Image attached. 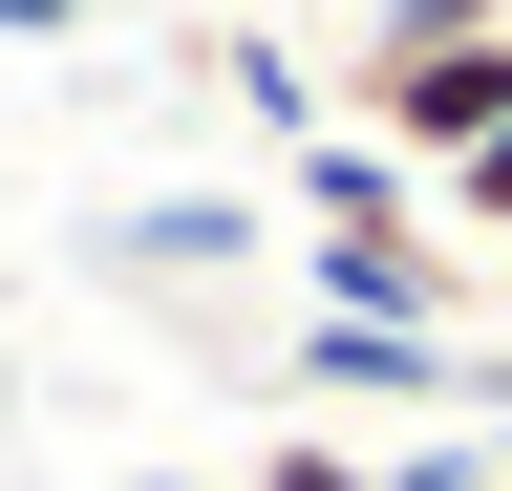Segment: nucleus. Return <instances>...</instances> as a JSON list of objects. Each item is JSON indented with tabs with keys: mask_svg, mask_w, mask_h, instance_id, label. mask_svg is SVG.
<instances>
[{
	"mask_svg": "<svg viewBox=\"0 0 512 491\" xmlns=\"http://www.w3.org/2000/svg\"><path fill=\"white\" fill-rule=\"evenodd\" d=\"M299 299L320 321H448L470 278H448V235H299Z\"/></svg>",
	"mask_w": 512,
	"mask_h": 491,
	"instance_id": "nucleus-2",
	"label": "nucleus"
},
{
	"mask_svg": "<svg viewBox=\"0 0 512 491\" xmlns=\"http://www.w3.org/2000/svg\"><path fill=\"white\" fill-rule=\"evenodd\" d=\"M448 235H512V129H491L470 171H448Z\"/></svg>",
	"mask_w": 512,
	"mask_h": 491,
	"instance_id": "nucleus-5",
	"label": "nucleus"
},
{
	"mask_svg": "<svg viewBox=\"0 0 512 491\" xmlns=\"http://www.w3.org/2000/svg\"><path fill=\"white\" fill-rule=\"evenodd\" d=\"M363 129L448 193V171L512 129V0H491V22H448V43H363Z\"/></svg>",
	"mask_w": 512,
	"mask_h": 491,
	"instance_id": "nucleus-1",
	"label": "nucleus"
},
{
	"mask_svg": "<svg viewBox=\"0 0 512 491\" xmlns=\"http://www.w3.org/2000/svg\"><path fill=\"white\" fill-rule=\"evenodd\" d=\"M256 491H406V470H384V449H320V427H299V449L256 470Z\"/></svg>",
	"mask_w": 512,
	"mask_h": 491,
	"instance_id": "nucleus-4",
	"label": "nucleus"
},
{
	"mask_svg": "<svg viewBox=\"0 0 512 491\" xmlns=\"http://www.w3.org/2000/svg\"><path fill=\"white\" fill-rule=\"evenodd\" d=\"M128 257H171V278H192V257H256V214H235V193H150V214H128Z\"/></svg>",
	"mask_w": 512,
	"mask_h": 491,
	"instance_id": "nucleus-3",
	"label": "nucleus"
},
{
	"mask_svg": "<svg viewBox=\"0 0 512 491\" xmlns=\"http://www.w3.org/2000/svg\"><path fill=\"white\" fill-rule=\"evenodd\" d=\"M64 22H86V0H0V43H64Z\"/></svg>",
	"mask_w": 512,
	"mask_h": 491,
	"instance_id": "nucleus-6",
	"label": "nucleus"
},
{
	"mask_svg": "<svg viewBox=\"0 0 512 491\" xmlns=\"http://www.w3.org/2000/svg\"><path fill=\"white\" fill-rule=\"evenodd\" d=\"M128 491H192V470H128Z\"/></svg>",
	"mask_w": 512,
	"mask_h": 491,
	"instance_id": "nucleus-7",
	"label": "nucleus"
},
{
	"mask_svg": "<svg viewBox=\"0 0 512 491\" xmlns=\"http://www.w3.org/2000/svg\"><path fill=\"white\" fill-rule=\"evenodd\" d=\"M491 491H512V470H491Z\"/></svg>",
	"mask_w": 512,
	"mask_h": 491,
	"instance_id": "nucleus-8",
	"label": "nucleus"
}]
</instances>
